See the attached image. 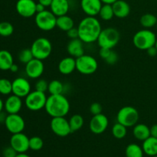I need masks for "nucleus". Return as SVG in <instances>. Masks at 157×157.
Segmentation results:
<instances>
[{"label":"nucleus","instance_id":"obj_35","mask_svg":"<svg viewBox=\"0 0 157 157\" xmlns=\"http://www.w3.org/2000/svg\"><path fill=\"white\" fill-rule=\"evenodd\" d=\"M14 27L9 21L0 22V36L9 37L13 34Z\"/></svg>","mask_w":157,"mask_h":157},{"label":"nucleus","instance_id":"obj_20","mask_svg":"<svg viewBox=\"0 0 157 157\" xmlns=\"http://www.w3.org/2000/svg\"><path fill=\"white\" fill-rule=\"evenodd\" d=\"M67 52L75 58L84 55V42L79 38L71 39L67 44Z\"/></svg>","mask_w":157,"mask_h":157},{"label":"nucleus","instance_id":"obj_52","mask_svg":"<svg viewBox=\"0 0 157 157\" xmlns=\"http://www.w3.org/2000/svg\"><path fill=\"white\" fill-rule=\"evenodd\" d=\"M156 30H157V23H156Z\"/></svg>","mask_w":157,"mask_h":157},{"label":"nucleus","instance_id":"obj_11","mask_svg":"<svg viewBox=\"0 0 157 157\" xmlns=\"http://www.w3.org/2000/svg\"><path fill=\"white\" fill-rule=\"evenodd\" d=\"M4 123L7 130L12 134L21 133L25 127V120L18 113L8 114Z\"/></svg>","mask_w":157,"mask_h":157},{"label":"nucleus","instance_id":"obj_17","mask_svg":"<svg viewBox=\"0 0 157 157\" xmlns=\"http://www.w3.org/2000/svg\"><path fill=\"white\" fill-rule=\"evenodd\" d=\"M103 6L101 0H81V7L87 16H97Z\"/></svg>","mask_w":157,"mask_h":157},{"label":"nucleus","instance_id":"obj_41","mask_svg":"<svg viewBox=\"0 0 157 157\" xmlns=\"http://www.w3.org/2000/svg\"><path fill=\"white\" fill-rule=\"evenodd\" d=\"M67 35L71 39H75V38H78V28L73 27L67 32Z\"/></svg>","mask_w":157,"mask_h":157},{"label":"nucleus","instance_id":"obj_5","mask_svg":"<svg viewBox=\"0 0 157 157\" xmlns=\"http://www.w3.org/2000/svg\"><path fill=\"white\" fill-rule=\"evenodd\" d=\"M30 48L34 58L43 61L47 59L52 54V44L50 40L41 37L33 41Z\"/></svg>","mask_w":157,"mask_h":157},{"label":"nucleus","instance_id":"obj_48","mask_svg":"<svg viewBox=\"0 0 157 157\" xmlns=\"http://www.w3.org/2000/svg\"><path fill=\"white\" fill-rule=\"evenodd\" d=\"M15 157H31V156H29L28 154H26L25 153H18L17 156Z\"/></svg>","mask_w":157,"mask_h":157},{"label":"nucleus","instance_id":"obj_46","mask_svg":"<svg viewBox=\"0 0 157 157\" xmlns=\"http://www.w3.org/2000/svg\"><path fill=\"white\" fill-rule=\"evenodd\" d=\"M9 71H12V73H16V72L18 71V65L15 64H13L12 65V67H10V69H9Z\"/></svg>","mask_w":157,"mask_h":157},{"label":"nucleus","instance_id":"obj_9","mask_svg":"<svg viewBox=\"0 0 157 157\" xmlns=\"http://www.w3.org/2000/svg\"><path fill=\"white\" fill-rule=\"evenodd\" d=\"M57 17L52 12V11L44 10L43 12L36 13L35 17V22L37 27L41 31L49 32L56 27Z\"/></svg>","mask_w":157,"mask_h":157},{"label":"nucleus","instance_id":"obj_24","mask_svg":"<svg viewBox=\"0 0 157 157\" xmlns=\"http://www.w3.org/2000/svg\"><path fill=\"white\" fill-rule=\"evenodd\" d=\"M143 150L144 153L149 156H154L157 155V138L150 136L143 141Z\"/></svg>","mask_w":157,"mask_h":157},{"label":"nucleus","instance_id":"obj_27","mask_svg":"<svg viewBox=\"0 0 157 157\" xmlns=\"http://www.w3.org/2000/svg\"><path fill=\"white\" fill-rule=\"evenodd\" d=\"M100 57L104 60L107 64H114L115 63L117 62L118 61V55L112 49L108 48H101L99 52Z\"/></svg>","mask_w":157,"mask_h":157},{"label":"nucleus","instance_id":"obj_34","mask_svg":"<svg viewBox=\"0 0 157 157\" xmlns=\"http://www.w3.org/2000/svg\"><path fill=\"white\" fill-rule=\"evenodd\" d=\"M12 93V82L7 78H0V94L9 95Z\"/></svg>","mask_w":157,"mask_h":157},{"label":"nucleus","instance_id":"obj_32","mask_svg":"<svg viewBox=\"0 0 157 157\" xmlns=\"http://www.w3.org/2000/svg\"><path fill=\"white\" fill-rule=\"evenodd\" d=\"M64 84L58 80H53L50 81L48 84V91L52 95L62 94L64 92Z\"/></svg>","mask_w":157,"mask_h":157},{"label":"nucleus","instance_id":"obj_51","mask_svg":"<svg viewBox=\"0 0 157 157\" xmlns=\"http://www.w3.org/2000/svg\"><path fill=\"white\" fill-rule=\"evenodd\" d=\"M152 157H157V155H156V156H152Z\"/></svg>","mask_w":157,"mask_h":157},{"label":"nucleus","instance_id":"obj_2","mask_svg":"<svg viewBox=\"0 0 157 157\" xmlns=\"http://www.w3.org/2000/svg\"><path fill=\"white\" fill-rule=\"evenodd\" d=\"M70 103L64 95L55 94L48 97L44 110L52 117H65L70 111Z\"/></svg>","mask_w":157,"mask_h":157},{"label":"nucleus","instance_id":"obj_33","mask_svg":"<svg viewBox=\"0 0 157 157\" xmlns=\"http://www.w3.org/2000/svg\"><path fill=\"white\" fill-rule=\"evenodd\" d=\"M127 133V127L120 123H117L112 127V134L116 139L121 140L126 136Z\"/></svg>","mask_w":157,"mask_h":157},{"label":"nucleus","instance_id":"obj_31","mask_svg":"<svg viewBox=\"0 0 157 157\" xmlns=\"http://www.w3.org/2000/svg\"><path fill=\"white\" fill-rule=\"evenodd\" d=\"M101 18L104 21H110L114 16L113 6L110 4H103L99 14H98Z\"/></svg>","mask_w":157,"mask_h":157},{"label":"nucleus","instance_id":"obj_6","mask_svg":"<svg viewBox=\"0 0 157 157\" xmlns=\"http://www.w3.org/2000/svg\"><path fill=\"white\" fill-rule=\"evenodd\" d=\"M139 112L135 107L126 106L120 109L117 115V121L126 127H134L139 121Z\"/></svg>","mask_w":157,"mask_h":157},{"label":"nucleus","instance_id":"obj_15","mask_svg":"<svg viewBox=\"0 0 157 157\" xmlns=\"http://www.w3.org/2000/svg\"><path fill=\"white\" fill-rule=\"evenodd\" d=\"M44 65L43 61L33 58L25 64L26 75L31 79L39 78L44 73Z\"/></svg>","mask_w":157,"mask_h":157},{"label":"nucleus","instance_id":"obj_44","mask_svg":"<svg viewBox=\"0 0 157 157\" xmlns=\"http://www.w3.org/2000/svg\"><path fill=\"white\" fill-rule=\"evenodd\" d=\"M45 6H43L41 3H36V13H39V12H43V11L45 10Z\"/></svg>","mask_w":157,"mask_h":157},{"label":"nucleus","instance_id":"obj_28","mask_svg":"<svg viewBox=\"0 0 157 157\" xmlns=\"http://www.w3.org/2000/svg\"><path fill=\"white\" fill-rule=\"evenodd\" d=\"M143 148L136 144H130L126 147V157H144Z\"/></svg>","mask_w":157,"mask_h":157},{"label":"nucleus","instance_id":"obj_36","mask_svg":"<svg viewBox=\"0 0 157 157\" xmlns=\"http://www.w3.org/2000/svg\"><path fill=\"white\" fill-rule=\"evenodd\" d=\"M44 146L43 140L39 136H32L29 138V149L33 151H38L41 150Z\"/></svg>","mask_w":157,"mask_h":157},{"label":"nucleus","instance_id":"obj_53","mask_svg":"<svg viewBox=\"0 0 157 157\" xmlns=\"http://www.w3.org/2000/svg\"><path fill=\"white\" fill-rule=\"evenodd\" d=\"M156 1H157V0H156Z\"/></svg>","mask_w":157,"mask_h":157},{"label":"nucleus","instance_id":"obj_37","mask_svg":"<svg viewBox=\"0 0 157 157\" xmlns=\"http://www.w3.org/2000/svg\"><path fill=\"white\" fill-rule=\"evenodd\" d=\"M34 58L33 54H32L31 48H25L21 50L18 54V60L20 62L23 64H27L29 61H32Z\"/></svg>","mask_w":157,"mask_h":157},{"label":"nucleus","instance_id":"obj_12","mask_svg":"<svg viewBox=\"0 0 157 157\" xmlns=\"http://www.w3.org/2000/svg\"><path fill=\"white\" fill-rule=\"evenodd\" d=\"M15 9L23 18H30L36 15V2L34 0H18Z\"/></svg>","mask_w":157,"mask_h":157},{"label":"nucleus","instance_id":"obj_16","mask_svg":"<svg viewBox=\"0 0 157 157\" xmlns=\"http://www.w3.org/2000/svg\"><path fill=\"white\" fill-rule=\"evenodd\" d=\"M31 92V84L26 78H17L12 81V94L19 98H25Z\"/></svg>","mask_w":157,"mask_h":157},{"label":"nucleus","instance_id":"obj_19","mask_svg":"<svg viewBox=\"0 0 157 157\" xmlns=\"http://www.w3.org/2000/svg\"><path fill=\"white\" fill-rule=\"evenodd\" d=\"M58 68L61 75H71L76 70V58L71 56L62 58L58 63Z\"/></svg>","mask_w":157,"mask_h":157},{"label":"nucleus","instance_id":"obj_29","mask_svg":"<svg viewBox=\"0 0 157 157\" xmlns=\"http://www.w3.org/2000/svg\"><path fill=\"white\" fill-rule=\"evenodd\" d=\"M140 25L144 28V29H151L156 25L157 18L156 15L150 13H147L143 15L140 19Z\"/></svg>","mask_w":157,"mask_h":157},{"label":"nucleus","instance_id":"obj_49","mask_svg":"<svg viewBox=\"0 0 157 157\" xmlns=\"http://www.w3.org/2000/svg\"><path fill=\"white\" fill-rule=\"evenodd\" d=\"M3 108H4V103H3V101L0 98V113H2Z\"/></svg>","mask_w":157,"mask_h":157},{"label":"nucleus","instance_id":"obj_21","mask_svg":"<svg viewBox=\"0 0 157 157\" xmlns=\"http://www.w3.org/2000/svg\"><path fill=\"white\" fill-rule=\"evenodd\" d=\"M51 11L56 17L67 15L70 9L68 0H52Z\"/></svg>","mask_w":157,"mask_h":157},{"label":"nucleus","instance_id":"obj_38","mask_svg":"<svg viewBox=\"0 0 157 157\" xmlns=\"http://www.w3.org/2000/svg\"><path fill=\"white\" fill-rule=\"evenodd\" d=\"M48 84L46 80L44 79H39L36 81L35 85V88L36 90H38V91L44 92V93H46V91H48Z\"/></svg>","mask_w":157,"mask_h":157},{"label":"nucleus","instance_id":"obj_8","mask_svg":"<svg viewBox=\"0 0 157 157\" xmlns=\"http://www.w3.org/2000/svg\"><path fill=\"white\" fill-rule=\"evenodd\" d=\"M25 98V104L29 110L39 111L45 107L48 97L44 92L35 90L31 91Z\"/></svg>","mask_w":157,"mask_h":157},{"label":"nucleus","instance_id":"obj_14","mask_svg":"<svg viewBox=\"0 0 157 157\" xmlns=\"http://www.w3.org/2000/svg\"><path fill=\"white\" fill-rule=\"evenodd\" d=\"M10 146L18 153H25L29 150V138L22 132L12 134L10 139Z\"/></svg>","mask_w":157,"mask_h":157},{"label":"nucleus","instance_id":"obj_50","mask_svg":"<svg viewBox=\"0 0 157 157\" xmlns=\"http://www.w3.org/2000/svg\"><path fill=\"white\" fill-rule=\"evenodd\" d=\"M155 46H156V48H157V39H156V44H155Z\"/></svg>","mask_w":157,"mask_h":157},{"label":"nucleus","instance_id":"obj_26","mask_svg":"<svg viewBox=\"0 0 157 157\" xmlns=\"http://www.w3.org/2000/svg\"><path fill=\"white\" fill-rule=\"evenodd\" d=\"M56 27H58L60 30L67 32L71 29L75 27V21L71 17L68 16L67 15H61L57 17Z\"/></svg>","mask_w":157,"mask_h":157},{"label":"nucleus","instance_id":"obj_43","mask_svg":"<svg viewBox=\"0 0 157 157\" xmlns=\"http://www.w3.org/2000/svg\"><path fill=\"white\" fill-rule=\"evenodd\" d=\"M150 136L157 138V124H154L150 127Z\"/></svg>","mask_w":157,"mask_h":157},{"label":"nucleus","instance_id":"obj_30","mask_svg":"<svg viewBox=\"0 0 157 157\" xmlns=\"http://www.w3.org/2000/svg\"><path fill=\"white\" fill-rule=\"evenodd\" d=\"M84 118L81 115L74 114L73 116L71 117V118L69 119V124H70L71 133L81 130L83 126H84Z\"/></svg>","mask_w":157,"mask_h":157},{"label":"nucleus","instance_id":"obj_4","mask_svg":"<svg viewBox=\"0 0 157 157\" xmlns=\"http://www.w3.org/2000/svg\"><path fill=\"white\" fill-rule=\"evenodd\" d=\"M121 35L117 29L108 27L102 29L97 41L101 48L113 49L119 43Z\"/></svg>","mask_w":157,"mask_h":157},{"label":"nucleus","instance_id":"obj_10","mask_svg":"<svg viewBox=\"0 0 157 157\" xmlns=\"http://www.w3.org/2000/svg\"><path fill=\"white\" fill-rule=\"evenodd\" d=\"M50 127L52 132L55 135L61 137H65L71 133L69 121L66 119L65 117H52L50 123Z\"/></svg>","mask_w":157,"mask_h":157},{"label":"nucleus","instance_id":"obj_3","mask_svg":"<svg viewBox=\"0 0 157 157\" xmlns=\"http://www.w3.org/2000/svg\"><path fill=\"white\" fill-rule=\"evenodd\" d=\"M156 34L150 29L140 30L133 35V43L139 50L147 51L155 45L156 41Z\"/></svg>","mask_w":157,"mask_h":157},{"label":"nucleus","instance_id":"obj_7","mask_svg":"<svg viewBox=\"0 0 157 157\" xmlns=\"http://www.w3.org/2000/svg\"><path fill=\"white\" fill-rule=\"evenodd\" d=\"M98 68V61L91 55L84 54L76 58V70L82 75H93L97 71Z\"/></svg>","mask_w":157,"mask_h":157},{"label":"nucleus","instance_id":"obj_23","mask_svg":"<svg viewBox=\"0 0 157 157\" xmlns=\"http://www.w3.org/2000/svg\"><path fill=\"white\" fill-rule=\"evenodd\" d=\"M133 134L138 140L144 141L150 136V128L144 124H136L133 127Z\"/></svg>","mask_w":157,"mask_h":157},{"label":"nucleus","instance_id":"obj_22","mask_svg":"<svg viewBox=\"0 0 157 157\" xmlns=\"http://www.w3.org/2000/svg\"><path fill=\"white\" fill-rule=\"evenodd\" d=\"M112 6L114 12V16L117 18H125L130 15V6L124 0H117L112 4Z\"/></svg>","mask_w":157,"mask_h":157},{"label":"nucleus","instance_id":"obj_18","mask_svg":"<svg viewBox=\"0 0 157 157\" xmlns=\"http://www.w3.org/2000/svg\"><path fill=\"white\" fill-rule=\"evenodd\" d=\"M22 107V101L21 98L15 94L8 97L4 103V108L8 114L18 113Z\"/></svg>","mask_w":157,"mask_h":157},{"label":"nucleus","instance_id":"obj_1","mask_svg":"<svg viewBox=\"0 0 157 157\" xmlns=\"http://www.w3.org/2000/svg\"><path fill=\"white\" fill-rule=\"evenodd\" d=\"M78 38L85 44H90L98 41L102 31L101 22L94 16H87L80 21L78 26Z\"/></svg>","mask_w":157,"mask_h":157},{"label":"nucleus","instance_id":"obj_39","mask_svg":"<svg viewBox=\"0 0 157 157\" xmlns=\"http://www.w3.org/2000/svg\"><path fill=\"white\" fill-rule=\"evenodd\" d=\"M103 107L100 103L94 102L90 106V112L91 114L94 115H98L100 113H102Z\"/></svg>","mask_w":157,"mask_h":157},{"label":"nucleus","instance_id":"obj_25","mask_svg":"<svg viewBox=\"0 0 157 157\" xmlns=\"http://www.w3.org/2000/svg\"><path fill=\"white\" fill-rule=\"evenodd\" d=\"M13 64L12 54L7 50H0V70L9 71Z\"/></svg>","mask_w":157,"mask_h":157},{"label":"nucleus","instance_id":"obj_40","mask_svg":"<svg viewBox=\"0 0 157 157\" xmlns=\"http://www.w3.org/2000/svg\"><path fill=\"white\" fill-rule=\"evenodd\" d=\"M17 154H18V153L11 146L6 147L2 151L3 157H15Z\"/></svg>","mask_w":157,"mask_h":157},{"label":"nucleus","instance_id":"obj_42","mask_svg":"<svg viewBox=\"0 0 157 157\" xmlns=\"http://www.w3.org/2000/svg\"><path fill=\"white\" fill-rule=\"evenodd\" d=\"M147 54H148L149 56L150 57H155L156 55H157V48H156V46H153V47L150 48L147 50Z\"/></svg>","mask_w":157,"mask_h":157},{"label":"nucleus","instance_id":"obj_13","mask_svg":"<svg viewBox=\"0 0 157 157\" xmlns=\"http://www.w3.org/2000/svg\"><path fill=\"white\" fill-rule=\"evenodd\" d=\"M109 125L108 118L106 115L100 113L94 115L89 123L90 130L94 134H101L107 130Z\"/></svg>","mask_w":157,"mask_h":157},{"label":"nucleus","instance_id":"obj_45","mask_svg":"<svg viewBox=\"0 0 157 157\" xmlns=\"http://www.w3.org/2000/svg\"><path fill=\"white\" fill-rule=\"evenodd\" d=\"M38 2L42 4L45 7H50L52 2V0H38Z\"/></svg>","mask_w":157,"mask_h":157},{"label":"nucleus","instance_id":"obj_47","mask_svg":"<svg viewBox=\"0 0 157 157\" xmlns=\"http://www.w3.org/2000/svg\"><path fill=\"white\" fill-rule=\"evenodd\" d=\"M101 2H102L103 4H110V5H112L113 4V3L115 2L116 1H117V0H101Z\"/></svg>","mask_w":157,"mask_h":157}]
</instances>
